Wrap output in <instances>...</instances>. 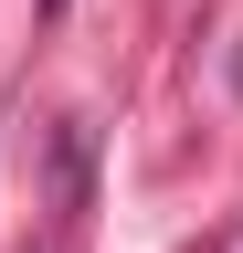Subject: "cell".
<instances>
[{
  "mask_svg": "<svg viewBox=\"0 0 243 253\" xmlns=\"http://www.w3.org/2000/svg\"><path fill=\"white\" fill-rule=\"evenodd\" d=\"M43 11H64V0H43Z\"/></svg>",
  "mask_w": 243,
  "mask_h": 253,
  "instance_id": "6da1fadb",
  "label": "cell"
}]
</instances>
